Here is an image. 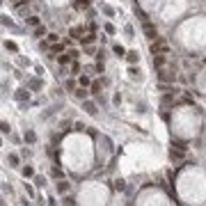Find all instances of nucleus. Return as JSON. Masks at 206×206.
I'll return each mask as SVG.
<instances>
[{"label": "nucleus", "instance_id": "6ab92c4d", "mask_svg": "<svg viewBox=\"0 0 206 206\" xmlns=\"http://www.w3.org/2000/svg\"><path fill=\"white\" fill-rule=\"evenodd\" d=\"M78 82H80V87H87V85H92L87 76H80V78H78Z\"/></svg>", "mask_w": 206, "mask_h": 206}, {"label": "nucleus", "instance_id": "dca6fc26", "mask_svg": "<svg viewBox=\"0 0 206 206\" xmlns=\"http://www.w3.org/2000/svg\"><path fill=\"white\" fill-rule=\"evenodd\" d=\"M28 96H30V94H28L25 90H19V92H16V99H19V101H25Z\"/></svg>", "mask_w": 206, "mask_h": 206}, {"label": "nucleus", "instance_id": "412c9836", "mask_svg": "<svg viewBox=\"0 0 206 206\" xmlns=\"http://www.w3.org/2000/svg\"><path fill=\"white\" fill-rule=\"evenodd\" d=\"M39 87H41V80H39V78L30 80V90H39Z\"/></svg>", "mask_w": 206, "mask_h": 206}, {"label": "nucleus", "instance_id": "f257e3e1", "mask_svg": "<svg viewBox=\"0 0 206 206\" xmlns=\"http://www.w3.org/2000/svg\"><path fill=\"white\" fill-rule=\"evenodd\" d=\"M151 53H154V55H169V46L165 44L163 39H156L154 44H151Z\"/></svg>", "mask_w": 206, "mask_h": 206}, {"label": "nucleus", "instance_id": "473e14b6", "mask_svg": "<svg viewBox=\"0 0 206 206\" xmlns=\"http://www.w3.org/2000/svg\"><path fill=\"white\" fill-rule=\"evenodd\" d=\"M71 71H73V73H78V71H80V64H78V62H73V64H71Z\"/></svg>", "mask_w": 206, "mask_h": 206}, {"label": "nucleus", "instance_id": "9b49d317", "mask_svg": "<svg viewBox=\"0 0 206 206\" xmlns=\"http://www.w3.org/2000/svg\"><path fill=\"white\" fill-rule=\"evenodd\" d=\"M23 140H25L28 144H32L34 140H37V135H34V131H25V135H23Z\"/></svg>", "mask_w": 206, "mask_h": 206}, {"label": "nucleus", "instance_id": "20e7f679", "mask_svg": "<svg viewBox=\"0 0 206 206\" xmlns=\"http://www.w3.org/2000/svg\"><path fill=\"white\" fill-rule=\"evenodd\" d=\"M186 151H181V149H176V147H172V151H169V156H172V160H181L183 158Z\"/></svg>", "mask_w": 206, "mask_h": 206}, {"label": "nucleus", "instance_id": "5701e85b", "mask_svg": "<svg viewBox=\"0 0 206 206\" xmlns=\"http://www.w3.org/2000/svg\"><path fill=\"white\" fill-rule=\"evenodd\" d=\"M80 34H82V28H71V37H78L80 39Z\"/></svg>", "mask_w": 206, "mask_h": 206}, {"label": "nucleus", "instance_id": "9d476101", "mask_svg": "<svg viewBox=\"0 0 206 206\" xmlns=\"http://www.w3.org/2000/svg\"><path fill=\"white\" fill-rule=\"evenodd\" d=\"M67 190H69V183H67L64 179H60V181H57V192H60V195H64Z\"/></svg>", "mask_w": 206, "mask_h": 206}, {"label": "nucleus", "instance_id": "c9c22d12", "mask_svg": "<svg viewBox=\"0 0 206 206\" xmlns=\"http://www.w3.org/2000/svg\"><path fill=\"white\" fill-rule=\"evenodd\" d=\"M128 73H131L133 78H140V71H138V69H131V71H128Z\"/></svg>", "mask_w": 206, "mask_h": 206}, {"label": "nucleus", "instance_id": "e433bc0d", "mask_svg": "<svg viewBox=\"0 0 206 206\" xmlns=\"http://www.w3.org/2000/svg\"><path fill=\"white\" fill-rule=\"evenodd\" d=\"M11 2H16V0H11Z\"/></svg>", "mask_w": 206, "mask_h": 206}, {"label": "nucleus", "instance_id": "f8f14e48", "mask_svg": "<svg viewBox=\"0 0 206 206\" xmlns=\"http://www.w3.org/2000/svg\"><path fill=\"white\" fill-rule=\"evenodd\" d=\"M73 7L76 9H87V7H90V0H76Z\"/></svg>", "mask_w": 206, "mask_h": 206}, {"label": "nucleus", "instance_id": "7c9ffc66", "mask_svg": "<svg viewBox=\"0 0 206 206\" xmlns=\"http://www.w3.org/2000/svg\"><path fill=\"white\" fill-rule=\"evenodd\" d=\"M53 176H57V179H62V169H60V167H55V169H53Z\"/></svg>", "mask_w": 206, "mask_h": 206}, {"label": "nucleus", "instance_id": "cd10ccee", "mask_svg": "<svg viewBox=\"0 0 206 206\" xmlns=\"http://www.w3.org/2000/svg\"><path fill=\"white\" fill-rule=\"evenodd\" d=\"M76 131H87V126L82 121H78V124H76Z\"/></svg>", "mask_w": 206, "mask_h": 206}, {"label": "nucleus", "instance_id": "423d86ee", "mask_svg": "<svg viewBox=\"0 0 206 206\" xmlns=\"http://www.w3.org/2000/svg\"><path fill=\"white\" fill-rule=\"evenodd\" d=\"M154 67L156 69H163L165 67V55H154Z\"/></svg>", "mask_w": 206, "mask_h": 206}, {"label": "nucleus", "instance_id": "a211bd4d", "mask_svg": "<svg viewBox=\"0 0 206 206\" xmlns=\"http://www.w3.org/2000/svg\"><path fill=\"white\" fill-rule=\"evenodd\" d=\"M32 174H34V169L30 167V165H28V167H23V176H25V179H30Z\"/></svg>", "mask_w": 206, "mask_h": 206}, {"label": "nucleus", "instance_id": "a878e982", "mask_svg": "<svg viewBox=\"0 0 206 206\" xmlns=\"http://www.w3.org/2000/svg\"><path fill=\"white\" fill-rule=\"evenodd\" d=\"M92 92H94V94L101 92V82H92Z\"/></svg>", "mask_w": 206, "mask_h": 206}, {"label": "nucleus", "instance_id": "72a5a7b5", "mask_svg": "<svg viewBox=\"0 0 206 206\" xmlns=\"http://www.w3.org/2000/svg\"><path fill=\"white\" fill-rule=\"evenodd\" d=\"M48 44H57V34H48Z\"/></svg>", "mask_w": 206, "mask_h": 206}, {"label": "nucleus", "instance_id": "1a4fd4ad", "mask_svg": "<svg viewBox=\"0 0 206 206\" xmlns=\"http://www.w3.org/2000/svg\"><path fill=\"white\" fill-rule=\"evenodd\" d=\"M126 60H128V62H131V64H135V62H138V60H140V55H138V50H128V53H126Z\"/></svg>", "mask_w": 206, "mask_h": 206}, {"label": "nucleus", "instance_id": "2f4dec72", "mask_svg": "<svg viewBox=\"0 0 206 206\" xmlns=\"http://www.w3.org/2000/svg\"><path fill=\"white\" fill-rule=\"evenodd\" d=\"M34 183H37V186H44L46 179H44V176H37V179H34Z\"/></svg>", "mask_w": 206, "mask_h": 206}, {"label": "nucleus", "instance_id": "bb28decb", "mask_svg": "<svg viewBox=\"0 0 206 206\" xmlns=\"http://www.w3.org/2000/svg\"><path fill=\"white\" fill-rule=\"evenodd\" d=\"M172 147H176V149H181V151H186V149H188V147H186V142H174Z\"/></svg>", "mask_w": 206, "mask_h": 206}, {"label": "nucleus", "instance_id": "f03ea898", "mask_svg": "<svg viewBox=\"0 0 206 206\" xmlns=\"http://www.w3.org/2000/svg\"><path fill=\"white\" fill-rule=\"evenodd\" d=\"M158 80H160L163 85H167V82H174V71H172V69H167V67L158 69Z\"/></svg>", "mask_w": 206, "mask_h": 206}, {"label": "nucleus", "instance_id": "6e6552de", "mask_svg": "<svg viewBox=\"0 0 206 206\" xmlns=\"http://www.w3.org/2000/svg\"><path fill=\"white\" fill-rule=\"evenodd\" d=\"M82 108H85L90 115H96V103H92V101H85V103H82Z\"/></svg>", "mask_w": 206, "mask_h": 206}, {"label": "nucleus", "instance_id": "aec40b11", "mask_svg": "<svg viewBox=\"0 0 206 206\" xmlns=\"http://www.w3.org/2000/svg\"><path fill=\"white\" fill-rule=\"evenodd\" d=\"M115 190H119V192H121V190H126V183H124L121 179H119V181H115Z\"/></svg>", "mask_w": 206, "mask_h": 206}, {"label": "nucleus", "instance_id": "4be33fe9", "mask_svg": "<svg viewBox=\"0 0 206 206\" xmlns=\"http://www.w3.org/2000/svg\"><path fill=\"white\" fill-rule=\"evenodd\" d=\"M28 25H34V28H39V19H37V16H30V19H28Z\"/></svg>", "mask_w": 206, "mask_h": 206}, {"label": "nucleus", "instance_id": "ddd939ff", "mask_svg": "<svg viewBox=\"0 0 206 206\" xmlns=\"http://www.w3.org/2000/svg\"><path fill=\"white\" fill-rule=\"evenodd\" d=\"M172 103H174V96H172V94H165V96H163V108H169Z\"/></svg>", "mask_w": 206, "mask_h": 206}, {"label": "nucleus", "instance_id": "39448f33", "mask_svg": "<svg viewBox=\"0 0 206 206\" xmlns=\"http://www.w3.org/2000/svg\"><path fill=\"white\" fill-rule=\"evenodd\" d=\"M76 96H78L80 101H87V96H90V92H87L85 87H78V90H76Z\"/></svg>", "mask_w": 206, "mask_h": 206}, {"label": "nucleus", "instance_id": "4468645a", "mask_svg": "<svg viewBox=\"0 0 206 206\" xmlns=\"http://www.w3.org/2000/svg\"><path fill=\"white\" fill-rule=\"evenodd\" d=\"M80 39H82V44H92V41L96 39V34H94V32H87L85 37H80Z\"/></svg>", "mask_w": 206, "mask_h": 206}, {"label": "nucleus", "instance_id": "f3484780", "mask_svg": "<svg viewBox=\"0 0 206 206\" xmlns=\"http://www.w3.org/2000/svg\"><path fill=\"white\" fill-rule=\"evenodd\" d=\"M112 50H115V53H117V55H119V57H121V55H126V50H124V46H119V44H115V46H112Z\"/></svg>", "mask_w": 206, "mask_h": 206}, {"label": "nucleus", "instance_id": "b1692460", "mask_svg": "<svg viewBox=\"0 0 206 206\" xmlns=\"http://www.w3.org/2000/svg\"><path fill=\"white\" fill-rule=\"evenodd\" d=\"M64 206H76V199L73 197H64Z\"/></svg>", "mask_w": 206, "mask_h": 206}, {"label": "nucleus", "instance_id": "f704fd0d", "mask_svg": "<svg viewBox=\"0 0 206 206\" xmlns=\"http://www.w3.org/2000/svg\"><path fill=\"white\" fill-rule=\"evenodd\" d=\"M46 34V28H37V37H44Z\"/></svg>", "mask_w": 206, "mask_h": 206}, {"label": "nucleus", "instance_id": "393cba45", "mask_svg": "<svg viewBox=\"0 0 206 206\" xmlns=\"http://www.w3.org/2000/svg\"><path fill=\"white\" fill-rule=\"evenodd\" d=\"M62 50H64V46H62V44H55V46L50 48V53H62Z\"/></svg>", "mask_w": 206, "mask_h": 206}, {"label": "nucleus", "instance_id": "c85d7f7f", "mask_svg": "<svg viewBox=\"0 0 206 206\" xmlns=\"http://www.w3.org/2000/svg\"><path fill=\"white\" fill-rule=\"evenodd\" d=\"M105 32H110V34H115V25H112V23H108V25H105Z\"/></svg>", "mask_w": 206, "mask_h": 206}, {"label": "nucleus", "instance_id": "2eb2a0df", "mask_svg": "<svg viewBox=\"0 0 206 206\" xmlns=\"http://www.w3.org/2000/svg\"><path fill=\"white\" fill-rule=\"evenodd\" d=\"M7 163L11 165V167H14V165H19V156H16V154H9V156H7Z\"/></svg>", "mask_w": 206, "mask_h": 206}, {"label": "nucleus", "instance_id": "0eeeda50", "mask_svg": "<svg viewBox=\"0 0 206 206\" xmlns=\"http://www.w3.org/2000/svg\"><path fill=\"white\" fill-rule=\"evenodd\" d=\"M71 60H73V55H71V53H64V55H60V57H57V62H60L62 67H64V64H69Z\"/></svg>", "mask_w": 206, "mask_h": 206}, {"label": "nucleus", "instance_id": "7ed1b4c3", "mask_svg": "<svg viewBox=\"0 0 206 206\" xmlns=\"http://www.w3.org/2000/svg\"><path fill=\"white\" fill-rule=\"evenodd\" d=\"M142 30H144V34H147V39H156V37H158V32H156V25H154V23H149V21H144Z\"/></svg>", "mask_w": 206, "mask_h": 206}, {"label": "nucleus", "instance_id": "c756f323", "mask_svg": "<svg viewBox=\"0 0 206 206\" xmlns=\"http://www.w3.org/2000/svg\"><path fill=\"white\" fill-rule=\"evenodd\" d=\"M69 126H71V121H62V126H60V128H62L64 133H67V131H69Z\"/></svg>", "mask_w": 206, "mask_h": 206}]
</instances>
